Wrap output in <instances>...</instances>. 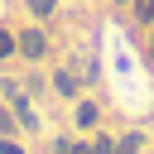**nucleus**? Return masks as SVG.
<instances>
[{"label": "nucleus", "instance_id": "423d86ee", "mask_svg": "<svg viewBox=\"0 0 154 154\" xmlns=\"http://www.w3.org/2000/svg\"><path fill=\"white\" fill-rule=\"evenodd\" d=\"M0 154H24V149H19V144H10V140H5V144H0Z\"/></svg>", "mask_w": 154, "mask_h": 154}, {"label": "nucleus", "instance_id": "0eeeda50", "mask_svg": "<svg viewBox=\"0 0 154 154\" xmlns=\"http://www.w3.org/2000/svg\"><path fill=\"white\" fill-rule=\"evenodd\" d=\"M0 130H5V135H10V116H5V111H0Z\"/></svg>", "mask_w": 154, "mask_h": 154}, {"label": "nucleus", "instance_id": "7ed1b4c3", "mask_svg": "<svg viewBox=\"0 0 154 154\" xmlns=\"http://www.w3.org/2000/svg\"><path fill=\"white\" fill-rule=\"evenodd\" d=\"M135 149H140V135H125V140H120V149H116V154H135Z\"/></svg>", "mask_w": 154, "mask_h": 154}, {"label": "nucleus", "instance_id": "20e7f679", "mask_svg": "<svg viewBox=\"0 0 154 154\" xmlns=\"http://www.w3.org/2000/svg\"><path fill=\"white\" fill-rule=\"evenodd\" d=\"M53 5H58V0H29V10H34V14H53Z\"/></svg>", "mask_w": 154, "mask_h": 154}, {"label": "nucleus", "instance_id": "f03ea898", "mask_svg": "<svg viewBox=\"0 0 154 154\" xmlns=\"http://www.w3.org/2000/svg\"><path fill=\"white\" fill-rule=\"evenodd\" d=\"M135 14L140 19H154V0H135Z\"/></svg>", "mask_w": 154, "mask_h": 154}, {"label": "nucleus", "instance_id": "39448f33", "mask_svg": "<svg viewBox=\"0 0 154 154\" xmlns=\"http://www.w3.org/2000/svg\"><path fill=\"white\" fill-rule=\"evenodd\" d=\"M10 53H14V38H10V34H0V63H5Z\"/></svg>", "mask_w": 154, "mask_h": 154}, {"label": "nucleus", "instance_id": "1a4fd4ad", "mask_svg": "<svg viewBox=\"0 0 154 154\" xmlns=\"http://www.w3.org/2000/svg\"><path fill=\"white\" fill-rule=\"evenodd\" d=\"M149 53H154V48H149Z\"/></svg>", "mask_w": 154, "mask_h": 154}, {"label": "nucleus", "instance_id": "f257e3e1", "mask_svg": "<svg viewBox=\"0 0 154 154\" xmlns=\"http://www.w3.org/2000/svg\"><path fill=\"white\" fill-rule=\"evenodd\" d=\"M14 48H19V53H24V58H29V63H38V58H43V53H48V38H43V34H38V29H24V34H19V38H14Z\"/></svg>", "mask_w": 154, "mask_h": 154}, {"label": "nucleus", "instance_id": "6e6552de", "mask_svg": "<svg viewBox=\"0 0 154 154\" xmlns=\"http://www.w3.org/2000/svg\"><path fill=\"white\" fill-rule=\"evenodd\" d=\"M63 154H96V149H72V144H67V149H63Z\"/></svg>", "mask_w": 154, "mask_h": 154}]
</instances>
